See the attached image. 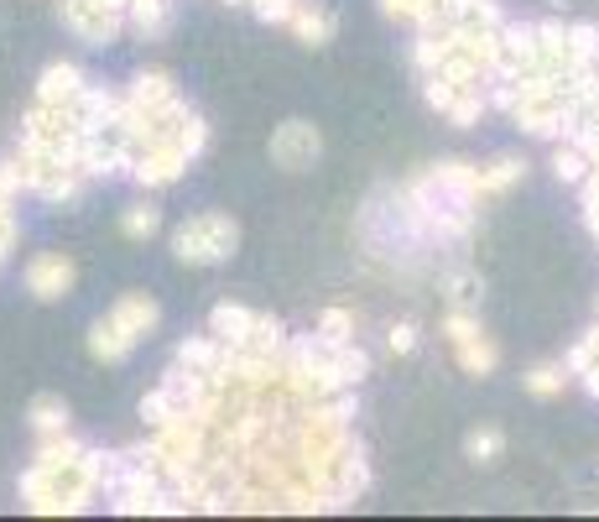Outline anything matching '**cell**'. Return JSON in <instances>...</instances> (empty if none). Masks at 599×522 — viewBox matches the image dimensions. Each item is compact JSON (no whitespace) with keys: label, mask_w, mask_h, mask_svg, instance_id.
<instances>
[{"label":"cell","mask_w":599,"mask_h":522,"mask_svg":"<svg viewBox=\"0 0 599 522\" xmlns=\"http://www.w3.org/2000/svg\"><path fill=\"white\" fill-rule=\"evenodd\" d=\"M32 418H37V429H42V434H58V429H63V402L58 398H37V408H32Z\"/></svg>","instance_id":"8"},{"label":"cell","mask_w":599,"mask_h":522,"mask_svg":"<svg viewBox=\"0 0 599 522\" xmlns=\"http://www.w3.org/2000/svg\"><path fill=\"white\" fill-rule=\"evenodd\" d=\"M156 324V303L152 298H125L110 319H100V330H94V340H89V350L100 355V361H120L125 350L136 345L141 334Z\"/></svg>","instance_id":"1"},{"label":"cell","mask_w":599,"mask_h":522,"mask_svg":"<svg viewBox=\"0 0 599 522\" xmlns=\"http://www.w3.org/2000/svg\"><path fill=\"white\" fill-rule=\"evenodd\" d=\"M448 345H454V355H459L464 371H475V377H485V371L500 361L496 345H490V340L479 334L475 319H464V313H454V319H448Z\"/></svg>","instance_id":"3"},{"label":"cell","mask_w":599,"mask_h":522,"mask_svg":"<svg viewBox=\"0 0 599 522\" xmlns=\"http://www.w3.org/2000/svg\"><path fill=\"white\" fill-rule=\"evenodd\" d=\"M272 157L287 168V173H297V168H308L313 157H318V131H313L308 121H287L282 131L272 137Z\"/></svg>","instance_id":"4"},{"label":"cell","mask_w":599,"mask_h":522,"mask_svg":"<svg viewBox=\"0 0 599 522\" xmlns=\"http://www.w3.org/2000/svg\"><path fill=\"white\" fill-rule=\"evenodd\" d=\"M527 392L531 398H558L564 392V365H537L527 377Z\"/></svg>","instance_id":"6"},{"label":"cell","mask_w":599,"mask_h":522,"mask_svg":"<svg viewBox=\"0 0 599 522\" xmlns=\"http://www.w3.org/2000/svg\"><path fill=\"white\" fill-rule=\"evenodd\" d=\"M120 230H125V235H131V241H141V235H152L156 230V209H125V214H120Z\"/></svg>","instance_id":"7"},{"label":"cell","mask_w":599,"mask_h":522,"mask_svg":"<svg viewBox=\"0 0 599 522\" xmlns=\"http://www.w3.org/2000/svg\"><path fill=\"white\" fill-rule=\"evenodd\" d=\"M27 288H32L42 303L63 298V293L73 288V261L63 257V251H52V257H37L32 267H27Z\"/></svg>","instance_id":"5"},{"label":"cell","mask_w":599,"mask_h":522,"mask_svg":"<svg viewBox=\"0 0 599 522\" xmlns=\"http://www.w3.org/2000/svg\"><path fill=\"white\" fill-rule=\"evenodd\" d=\"M392 345H396V350H412V324H402V330L392 334Z\"/></svg>","instance_id":"10"},{"label":"cell","mask_w":599,"mask_h":522,"mask_svg":"<svg viewBox=\"0 0 599 522\" xmlns=\"http://www.w3.org/2000/svg\"><path fill=\"white\" fill-rule=\"evenodd\" d=\"M500 450H506V439H500L496 429H475V434H469V454H475V460H496Z\"/></svg>","instance_id":"9"},{"label":"cell","mask_w":599,"mask_h":522,"mask_svg":"<svg viewBox=\"0 0 599 522\" xmlns=\"http://www.w3.org/2000/svg\"><path fill=\"white\" fill-rule=\"evenodd\" d=\"M230 245H235V225L224 214H199V220H189V225L177 230V257L193 261V267L220 261Z\"/></svg>","instance_id":"2"}]
</instances>
